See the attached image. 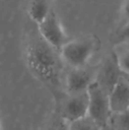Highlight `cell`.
<instances>
[{"label": "cell", "mask_w": 129, "mask_h": 130, "mask_svg": "<svg viewBox=\"0 0 129 130\" xmlns=\"http://www.w3.org/2000/svg\"><path fill=\"white\" fill-rule=\"evenodd\" d=\"M119 46V49L118 51H114L116 56V59H117L118 65H119V68H120L121 72L124 73L126 74H128V67H129V52H128V46L127 43H123V44L118 45Z\"/></svg>", "instance_id": "obj_11"}, {"label": "cell", "mask_w": 129, "mask_h": 130, "mask_svg": "<svg viewBox=\"0 0 129 130\" xmlns=\"http://www.w3.org/2000/svg\"><path fill=\"white\" fill-rule=\"evenodd\" d=\"M37 26V31L40 36L59 53L63 45L68 40L53 9L50 10L44 21Z\"/></svg>", "instance_id": "obj_6"}, {"label": "cell", "mask_w": 129, "mask_h": 130, "mask_svg": "<svg viewBox=\"0 0 129 130\" xmlns=\"http://www.w3.org/2000/svg\"><path fill=\"white\" fill-rule=\"evenodd\" d=\"M0 130H4V129H3V123H2L1 118H0Z\"/></svg>", "instance_id": "obj_13"}, {"label": "cell", "mask_w": 129, "mask_h": 130, "mask_svg": "<svg viewBox=\"0 0 129 130\" xmlns=\"http://www.w3.org/2000/svg\"><path fill=\"white\" fill-rule=\"evenodd\" d=\"M101 127L88 115L69 123L68 130H102Z\"/></svg>", "instance_id": "obj_10"}, {"label": "cell", "mask_w": 129, "mask_h": 130, "mask_svg": "<svg viewBox=\"0 0 129 130\" xmlns=\"http://www.w3.org/2000/svg\"><path fill=\"white\" fill-rule=\"evenodd\" d=\"M56 111L68 123L88 115V93L63 94L57 102Z\"/></svg>", "instance_id": "obj_4"}, {"label": "cell", "mask_w": 129, "mask_h": 130, "mask_svg": "<svg viewBox=\"0 0 129 130\" xmlns=\"http://www.w3.org/2000/svg\"><path fill=\"white\" fill-rule=\"evenodd\" d=\"M69 123L66 122L57 111H54L47 122L43 130H68Z\"/></svg>", "instance_id": "obj_12"}, {"label": "cell", "mask_w": 129, "mask_h": 130, "mask_svg": "<svg viewBox=\"0 0 129 130\" xmlns=\"http://www.w3.org/2000/svg\"><path fill=\"white\" fill-rule=\"evenodd\" d=\"M97 67L85 66L71 68L65 76V94L73 95L87 92L95 82Z\"/></svg>", "instance_id": "obj_5"}, {"label": "cell", "mask_w": 129, "mask_h": 130, "mask_svg": "<svg viewBox=\"0 0 129 130\" xmlns=\"http://www.w3.org/2000/svg\"><path fill=\"white\" fill-rule=\"evenodd\" d=\"M129 77L123 74L109 93V104L110 112L116 115L128 112L129 108Z\"/></svg>", "instance_id": "obj_8"}, {"label": "cell", "mask_w": 129, "mask_h": 130, "mask_svg": "<svg viewBox=\"0 0 129 130\" xmlns=\"http://www.w3.org/2000/svg\"><path fill=\"white\" fill-rule=\"evenodd\" d=\"M97 49V42L91 37H81L70 40L59 51L60 58L71 68L82 67L88 65V60Z\"/></svg>", "instance_id": "obj_2"}, {"label": "cell", "mask_w": 129, "mask_h": 130, "mask_svg": "<svg viewBox=\"0 0 129 130\" xmlns=\"http://www.w3.org/2000/svg\"><path fill=\"white\" fill-rule=\"evenodd\" d=\"M51 9L48 0H29L28 5V15L36 25L44 21Z\"/></svg>", "instance_id": "obj_9"}, {"label": "cell", "mask_w": 129, "mask_h": 130, "mask_svg": "<svg viewBox=\"0 0 129 130\" xmlns=\"http://www.w3.org/2000/svg\"><path fill=\"white\" fill-rule=\"evenodd\" d=\"M87 93L88 98V116L103 128L109 122L112 113L108 94L103 91L96 82L90 85Z\"/></svg>", "instance_id": "obj_3"}, {"label": "cell", "mask_w": 129, "mask_h": 130, "mask_svg": "<svg viewBox=\"0 0 129 130\" xmlns=\"http://www.w3.org/2000/svg\"><path fill=\"white\" fill-rule=\"evenodd\" d=\"M123 74L118 65L115 53L112 52L97 67L95 82L109 95Z\"/></svg>", "instance_id": "obj_7"}, {"label": "cell", "mask_w": 129, "mask_h": 130, "mask_svg": "<svg viewBox=\"0 0 129 130\" xmlns=\"http://www.w3.org/2000/svg\"><path fill=\"white\" fill-rule=\"evenodd\" d=\"M25 61L30 73L52 93L56 102L63 93L61 87V64L59 53L39 35L31 31L25 44Z\"/></svg>", "instance_id": "obj_1"}]
</instances>
